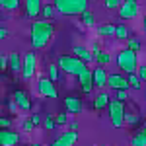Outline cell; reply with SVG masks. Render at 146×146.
Wrapping results in <instances>:
<instances>
[{
    "label": "cell",
    "instance_id": "cell-1",
    "mask_svg": "<svg viewBox=\"0 0 146 146\" xmlns=\"http://www.w3.org/2000/svg\"><path fill=\"white\" fill-rule=\"evenodd\" d=\"M55 35V25L51 20H35L31 23V47L33 51L43 49L49 45V41Z\"/></svg>",
    "mask_w": 146,
    "mask_h": 146
},
{
    "label": "cell",
    "instance_id": "cell-2",
    "mask_svg": "<svg viewBox=\"0 0 146 146\" xmlns=\"http://www.w3.org/2000/svg\"><path fill=\"white\" fill-rule=\"evenodd\" d=\"M53 4L62 16H82L84 12H88L90 0H53Z\"/></svg>",
    "mask_w": 146,
    "mask_h": 146
},
{
    "label": "cell",
    "instance_id": "cell-3",
    "mask_svg": "<svg viewBox=\"0 0 146 146\" xmlns=\"http://www.w3.org/2000/svg\"><path fill=\"white\" fill-rule=\"evenodd\" d=\"M56 64H58L60 70H64L66 74H74V76H80L88 68V64L82 58H78V56H74V55H60L58 60H56Z\"/></svg>",
    "mask_w": 146,
    "mask_h": 146
},
{
    "label": "cell",
    "instance_id": "cell-4",
    "mask_svg": "<svg viewBox=\"0 0 146 146\" xmlns=\"http://www.w3.org/2000/svg\"><path fill=\"white\" fill-rule=\"evenodd\" d=\"M117 66L121 72H125L127 76L129 74H135L136 70H138V60H136V51L133 49H123V51H119V55H117Z\"/></svg>",
    "mask_w": 146,
    "mask_h": 146
},
{
    "label": "cell",
    "instance_id": "cell-5",
    "mask_svg": "<svg viewBox=\"0 0 146 146\" xmlns=\"http://www.w3.org/2000/svg\"><path fill=\"white\" fill-rule=\"evenodd\" d=\"M107 113H109V121L115 129H121L125 125V105L123 101L119 100H111L109 101V107H107Z\"/></svg>",
    "mask_w": 146,
    "mask_h": 146
},
{
    "label": "cell",
    "instance_id": "cell-6",
    "mask_svg": "<svg viewBox=\"0 0 146 146\" xmlns=\"http://www.w3.org/2000/svg\"><path fill=\"white\" fill-rule=\"evenodd\" d=\"M37 92H39L41 98H51V100H56V98H58L55 82L49 78V76H41V78H39V82H37Z\"/></svg>",
    "mask_w": 146,
    "mask_h": 146
},
{
    "label": "cell",
    "instance_id": "cell-7",
    "mask_svg": "<svg viewBox=\"0 0 146 146\" xmlns=\"http://www.w3.org/2000/svg\"><path fill=\"white\" fill-rule=\"evenodd\" d=\"M37 72V56L33 51L23 55V70H22V78L23 80H31L33 74Z\"/></svg>",
    "mask_w": 146,
    "mask_h": 146
},
{
    "label": "cell",
    "instance_id": "cell-8",
    "mask_svg": "<svg viewBox=\"0 0 146 146\" xmlns=\"http://www.w3.org/2000/svg\"><path fill=\"white\" fill-rule=\"evenodd\" d=\"M119 18L121 20H135L138 16V2L136 0H123L121 8H119Z\"/></svg>",
    "mask_w": 146,
    "mask_h": 146
},
{
    "label": "cell",
    "instance_id": "cell-9",
    "mask_svg": "<svg viewBox=\"0 0 146 146\" xmlns=\"http://www.w3.org/2000/svg\"><path fill=\"white\" fill-rule=\"evenodd\" d=\"M107 86H109L111 90H129V88H131L129 78L123 76V74H119V72H111V74H109V78H107Z\"/></svg>",
    "mask_w": 146,
    "mask_h": 146
},
{
    "label": "cell",
    "instance_id": "cell-10",
    "mask_svg": "<svg viewBox=\"0 0 146 146\" xmlns=\"http://www.w3.org/2000/svg\"><path fill=\"white\" fill-rule=\"evenodd\" d=\"M43 0H23V8H25V16L27 18H31V20H35L39 14H41V10H43Z\"/></svg>",
    "mask_w": 146,
    "mask_h": 146
},
{
    "label": "cell",
    "instance_id": "cell-11",
    "mask_svg": "<svg viewBox=\"0 0 146 146\" xmlns=\"http://www.w3.org/2000/svg\"><path fill=\"white\" fill-rule=\"evenodd\" d=\"M64 109H66V113H70V115L82 113L84 103L80 100V96H66V98H64Z\"/></svg>",
    "mask_w": 146,
    "mask_h": 146
},
{
    "label": "cell",
    "instance_id": "cell-12",
    "mask_svg": "<svg viewBox=\"0 0 146 146\" xmlns=\"http://www.w3.org/2000/svg\"><path fill=\"white\" fill-rule=\"evenodd\" d=\"M20 142V135L10 129H2L0 131V146H18Z\"/></svg>",
    "mask_w": 146,
    "mask_h": 146
},
{
    "label": "cell",
    "instance_id": "cell-13",
    "mask_svg": "<svg viewBox=\"0 0 146 146\" xmlns=\"http://www.w3.org/2000/svg\"><path fill=\"white\" fill-rule=\"evenodd\" d=\"M76 140H78V133H76V131H66L64 135H60L56 140H53L49 146H74Z\"/></svg>",
    "mask_w": 146,
    "mask_h": 146
},
{
    "label": "cell",
    "instance_id": "cell-14",
    "mask_svg": "<svg viewBox=\"0 0 146 146\" xmlns=\"http://www.w3.org/2000/svg\"><path fill=\"white\" fill-rule=\"evenodd\" d=\"M78 80H80V84H82V92L84 94H92V90H94V70L86 68L78 76Z\"/></svg>",
    "mask_w": 146,
    "mask_h": 146
},
{
    "label": "cell",
    "instance_id": "cell-15",
    "mask_svg": "<svg viewBox=\"0 0 146 146\" xmlns=\"http://www.w3.org/2000/svg\"><path fill=\"white\" fill-rule=\"evenodd\" d=\"M12 100L16 101L18 105H20V109H23V111H29L31 109V101H29V96L25 94L23 90H16L14 94H12Z\"/></svg>",
    "mask_w": 146,
    "mask_h": 146
},
{
    "label": "cell",
    "instance_id": "cell-16",
    "mask_svg": "<svg viewBox=\"0 0 146 146\" xmlns=\"http://www.w3.org/2000/svg\"><path fill=\"white\" fill-rule=\"evenodd\" d=\"M107 78H109V74L105 72L103 66L94 68V86H96V88H105V86H107Z\"/></svg>",
    "mask_w": 146,
    "mask_h": 146
},
{
    "label": "cell",
    "instance_id": "cell-17",
    "mask_svg": "<svg viewBox=\"0 0 146 146\" xmlns=\"http://www.w3.org/2000/svg\"><path fill=\"white\" fill-rule=\"evenodd\" d=\"M8 58H10L8 70H10L12 74H22V70H23V58H20L18 53H10Z\"/></svg>",
    "mask_w": 146,
    "mask_h": 146
},
{
    "label": "cell",
    "instance_id": "cell-18",
    "mask_svg": "<svg viewBox=\"0 0 146 146\" xmlns=\"http://www.w3.org/2000/svg\"><path fill=\"white\" fill-rule=\"evenodd\" d=\"M72 53H74V56L82 58L86 64H88V62H92V60H96V56L92 55L90 49H86V47H82V45H74V47H72Z\"/></svg>",
    "mask_w": 146,
    "mask_h": 146
},
{
    "label": "cell",
    "instance_id": "cell-19",
    "mask_svg": "<svg viewBox=\"0 0 146 146\" xmlns=\"http://www.w3.org/2000/svg\"><path fill=\"white\" fill-rule=\"evenodd\" d=\"M109 96L105 94V92H101V94H98L96 96V100H94V109L100 113V111H103V109H107L109 107Z\"/></svg>",
    "mask_w": 146,
    "mask_h": 146
},
{
    "label": "cell",
    "instance_id": "cell-20",
    "mask_svg": "<svg viewBox=\"0 0 146 146\" xmlns=\"http://www.w3.org/2000/svg\"><path fill=\"white\" fill-rule=\"evenodd\" d=\"M131 146H146V127L144 125L131 136Z\"/></svg>",
    "mask_w": 146,
    "mask_h": 146
},
{
    "label": "cell",
    "instance_id": "cell-21",
    "mask_svg": "<svg viewBox=\"0 0 146 146\" xmlns=\"http://www.w3.org/2000/svg\"><path fill=\"white\" fill-rule=\"evenodd\" d=\"M115 37L121 39V41H129L131 39V29L127 25H123V23H119L117 25V31H115Z\"/></svg>",
    "mask_w": 146,
    "mask_h": 146
},
{
    "label": "cell",
    "instance_id": "cell-22",
    "mask_svg": "<svg viewBox=\"0 0 146 146\" xmlns=\"http://www.w3.org/2000/svg\"><path fill=\"white\" fill-rule=\"evenodd\" d=\"M0 6L8 12H14L22 8V0H0Z\"/></svg>",
    "mask_w": 146,
    "mask_h": 146
},
{
    "label": "cell",
    "instance_id": "cell-23",
    "mask_svg": "<svg viewBox=\"0 0 146 146\" xmlns=\"http://www.w3.org/2000/svg\"><path fill=\"white\" fill-rule=\"evenodd\" d=\"M41 14H43V20H53V16L56 14L55 4H45L43 10H41Z\"/></svg>",
    "mask_w": 146,
    "mask_h": 146
},
{
    "label": "cell",
    "instance_id": "cell-24",
    "mask_svg": "<svg viewBox=\"0 0 146 146\" xmlns=\"http://www.w3.org/2000/svg\"><path fill=\"white\" fill-rule=\"evenodd\" d=\"M127 78H129V84H131V88H133V90H140V88H142V80L138 78V74H129V76H127Z\"/></svg>",
    "mask_w": 146,
    "mask_h": 146
},
{
    "label": "cell",
    "instance_id": "cell-25",
    "mask_svg": "<svg viewBox=\"0 0 146 146\" xmlns=\"http://www.w3.org/2000/svg\"><path fill=\"white\" fill-rule=\"evenodd\" d=\"M47 72H49V78L53 80V82H56V80L60 78V68H58V64H49Z\"/></svg>",
    "mask_w": 146,
    "mask_h": 146
},
{
    "label": "cell",
    "instance_id": "cell-26",
    "mask_svg": "<svg viewBox=\"0 0 146 146\" xmlns=\"http://www.w3.org/2000/svg\"><path fill=\"white\" fill-rule=\"evenodd\" d=\"M115 31H117V25H100L98 27V33L100 35H115Z\"/></svg>",
    "mask_w": 146,
    "mask_h": 146
},
{
    "label": "cell",
    "instance_id": "cell-27",
    "mask_svg": "<svg viewBox=\"0 0 146 146\" xmlns=\"http://www.w3.org/2000/svg\"><path fill=\"white\" fill-rule=\"evenodd\" d=\"M96 62H98L100 66H105V64H109V62H111V55H109V53H105V51H101L100 56L96 58Z\"/></svg>",
    "mask_w": 146,
    "mask_h": 146
},
{
    "label": "cell",
    "instance_id": "cell-28",
    "mask_svg": "<svg viewBox=\"0 0 146 146\" xmlns=\"http://www.w3.org/2000/svg\"><path fill=\"white\" fill-rule=\"evenodd\" d=\"M121 4H123V0H103V6L107 10H119Z\"/></svg>",
    "mask_w": 146,
    "mask_h": 146
},
{
    "label": "cell",
    "instance_id": "cell-29",
    "mask_svg": "<svg viewBox=\"0 0 146 146\" xmlns=\"http://www.w3.org/2000/svg\"><path fill=\"white\" fill-rule=\"evenodd\" d=\"M82 22H84V25H94V23H96V18H94V14L88 10V12L82 14Z\"/></svg>",
    "mask_w": 146,
    "mask_h": 146
},
{
    "label": "cell",
    "instance_id": "cell-30",
    "mask_svg": "<svg viewBox=\"0 0 146 146\" xmlns=\"http://www.w3.org/2000/svg\"><path fill=\"white\" fill-rule=\"evenodd\" d=\"M43 127H45L47 131H53V129L56 127V123H55V117H51V115L43 117Z\"/></svg>",
    "mask_w": 146,
    "mask_h": 146
},
{
    "label": "cell",
    "instance_id": "cell-31",
    "mask_svg": "<svg viewBox=\"0 0 146 146\" xmlns=\"http://www.w3.org/2000/svg\"><path fill=\"white\" fill-rule=\"evenodd\" d=\"M127 47H129V49H133V51H136V53H138V51H140V47H142V43H140V41H138L136 37H131V39L127 41Z\"/></svg>",
    "mask_w": 146,
    "mask_h": 146
},
{
    "label": "cell",
    "instance_id": "cell-32",
    "mask_svg": "<svg viewBox=\"0 0 146 146\" xmlns=\"http://www.w3.org/2000/svg\"><path fill=\"white\" fill-rule=\"evenodd\" d=\"M66 121H68V115H66V113H56V115H55L56 127H58V125H66Z\"/></svg>",
    "mask_w": 146,
    "mask_h": 146
},
{
    "label": "cell",
    "instance_id": "cell-33",
    "mask_svg": "<svg viewBox=\"0 0 146 146\" xmlns=\"http://www.w3.org/2000/svg\"><path fill=\"white\" fill-rule=\"evenodd\" d=\"M125 123L136 125V123H138V117H136V115H133V113H125Z\"/></svg>",
    "mask_w": 146,
    "mask_h": 146
},
{
    "label": "cell",
    "instance_id": "cell-34",
    "mask_svg": "<svg viewBox=\"0 0 146 146\" xmlns=\"http://www.w3.org/2000/svg\"><path fill=\"white\" fill-rule=\"evenodd\" d=\"M22 129H23V131H25V133H31V131H33V129H35L33 121H31V119H27V121H23V123H22Z\"/></svg>",
    "mask_w": 146,
    "mask_h": 146
},
{
    "label": "cell",
    "instance_id": "cell-35",
    "mask_svg": "<svg viewBox=\"0 0 146 146\" xmlns=\"http://www.w3.org/2000/svg\"><path fill=\"white\" fill-rule=\"evenodd\" d=\"M127 98H129V90H117V98L115 100H119V101H127Z\"/></svg>",
    "mask_w": 146,
    "mask_h": 146
},
{
    "label": "cell",
    "instance_id": "cell-36",
    "mask_svg": "<svg viewBox=\"0 0 146 146\" xmlns=\"http://www.w3.org/2000/svg\"><path fill=\"white\" fill-rule=\"evenodd\" d=\"M136 74H138V78L142 80V82H146V64H140L138 70H136Z\"/></svg>",
    "mask_w": 146,
    "mask_h": 146
},
{
    "label": "cell",
    "instance_id": "cell-37",
    "mask_svg": "<svg viewBox=\"0 0 146 146\" xmlns=\"http://www.w3.org/2000/svg\"><path fill=\"white\" fill-rule=\"evenodd\" d=\"M0 127H2V129H10L12 127V119L10 117H2V119H0Z\"/></svg>",
    "mask_w": 146,
    "mask_h": 146
},
{
    "label": "cell",
    "instance_id": "cell-38",
    "mask_svg": "<svg viewBox=\"0 0 146 146\" xmlns=\"http://www.w3.org/2000/svg\"><path fill=\"white\" fill-rule=\"evenodd\" d=\"M8 64H10V58H8V56H0V68H2V70H8Z\"/></svg>",
    "mask_w": 146,
    "mask_h": 146
},
{
    "label": "cell",
    "instance_id": "cell-39",
    "mask_svg": "<svg viewBox=\"0 0 146 146\" xmlns=\"http://www.w3.org/2000/svg\"><path fill=\"white\" fill-rule=\"evenodd\" d=\"M90 51H92V55H94V56H96V58H98V56H100V53H101V47L98 45V43H92Z\"/></svg>",
    "mask_w": 146,
    "mask_h": 146
},
{
    "label": "cell",
    "instance_id": "cell-40",
    "mask_svg": "<svg viewBox=\"0 0 146 146\" xmlns=\"http://www.w3.org/2000/svg\"><path fill=\"white\" fill-rule=\"evenodd\" d=\"M29 119L33 121V125H35V127H37V125H41V123H43V119H41V115H37V113H33V115H31Z\"/></svg>",
    "mask_w": 146,
    "mask_h": 146
},
{
    "label": "cell",
    "instance_id": "cell-41",
    "mask_svg": "<svg viewBox=\"0 0 146 146\" xmlns=\"http://www.w3.org/2000/svg\"><path fill=\"white\" fill-rule=\"evenodd\" d=\"M18 107H20V105H18V103H16L14 100H10V101H8V109H10V111H16Z\"/></svg>",
    "mask_w": 146,
    "mask_h": 146
},
{
    "label": "cell",
    "instance_id": "cell-42",
    "mask_svg": "<svg viewBox=\"0 0 146 146\" xmlns=\"http://www.w3.org/2000/svg\"><path fill=\"white\" fill-rule=\"evenodd\" d=\"M6 35H8V29L6 27H0V39H6Z\"/></svg>",
    "mask_w": 146,
    "mask_h": 146
},
{
    "label": "cell",
    "instance_id": "cell-43",
    "mask_svg": "<svg viewBox=\"0 0 146 146\" xmlns=\"http://www.w3.org/2000/svg\"><path fill=\"white\" fill-rule=\"evenodd\" d=\"M70 131H76V133H78V123H76V121L70 123Z\"/></svg>",
    "mask_w": 146,
    "mask_h": 146
},
{
    "label": "cell",
    "instance_id": "cell-44",
    "mask_svg": "<svg viewBox=\"0 0 146 146\" xmlns=\"http://www.w3.org/2000/svg\"><path fill=\"white\" fill-rule=\"evenodd\" d=\"M29 146H41V144H37V142H33V144H29Z\"/></svg>",
    "mask_w": 146,
    "mask_h": 146
},
{
    "label": "cell",
    "instance_id": "cell-45",
    "mask_svg": "<svg viewBox=\"0 0 146 146\" xmlns=\"http://www.w3.org/2000/svg\"><path fill=\"white\" fill-rule=\"evenodd\" d=\"M144 31H146V18H144Z\"/></svg>",
    "mask_w": 146,
    "mask_h": 146
},
{
    "label": "cell",
    "instance_id": "cell-46",
    "mask_svg": "<svg viewBox=\"0 0 146 146\" xmlns=\"http://www.w3.org/2000/svg\"><path fill=\"white\" fill-rule=\"evenodd\" d=\"M90 2H96V0H90Z\"/></svg>",
    "mask_w": 146,
    "mask_h": 146
},
{
    "label": "cell",
    "instance_id": "cell-47",
    "mask_svg": "<svg viewBox=\"0 0 146 146\" xmlns=\"http://www.w3.org/2000/svg\"><path fill=\"white\" fill-rule=\"evenodd\" d=\"M96 146H101V144H96Z\"/></svg>",
    "mask_w": 146,
    "mask_h": 146
},
{
    "label": "cell",
    "instance_id": "cell-48",
    "mask_svg": "<svg viewBox=\"0 0 146 146\" xmlns=\"http://www.w3.org/2000/svg\"><path fill=\"white\" fill-rule=\"evenodd\" d=\"M144 127H146V123H144Z\"/></svg>",
    "mask_w": 146,
    "mask_h": 146
}]
</instances>
